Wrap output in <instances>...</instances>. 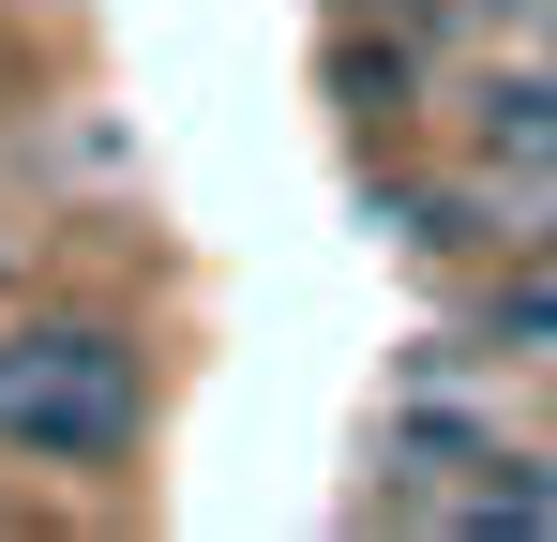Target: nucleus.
<instances>
[{"mask_svg":"<svg viewBox=\"0 0 557 542\" xmlns=\"http://www.w3.org/2000/svg\"><path fill=\"white\" fill-rule=\"evenodd\" d=\"M437 528H557V467L497 452V482H453V497H437Z\"/></svg>","mask_w":557,"mask_h":542,"instance_id":"nucleus-3","label":"nucleus"},{"mask_svg":"<svg viewBox=\"0 0 557 542\" xmlns=\"http://www.w3.org/2000/svg\"><path fill=\"white\" fill-rule=\"evenodd\" d=\"M0 271H15V257H0Z\"/></svg>","mask_w":557,"mask_h":542,"instance_id":"nucleus-6","label":"nucleus"},{"mask_svg":"<svg viewBox=\"0 0 557 542\" xmlns=\"http://www.w3.org/2000/svg\"><path fill=\"white\" fill-rule=\"evenodd\" d=\"M0 452L30 467H136L151 452V347L121 317H15L0 332Z\"/></svg>","mask_w":557,"mask_h":542,"instance_id":"nucleus-1","label":"nucleus"},{"mask_svg":"<svg viewBox=\"0 0 557 542\" xmlns=\"http://www.w3.org/2000/svg\"><path fill=\"white\" fill-rule=\"evenodd\" d=\"M347 15H407V30H453L467 0H347Z\"/></svg>","mask_w":557,"mask_h":542,"instance_id":"nucleus-5","label":"nucleus"},{"mask_svg":"<svg viewBox=\"0 0 557 542\" xmlns=\"http://www.w3.org/2000/svg\"><path fill=\"white\" fill-rule=\"evenodd\" d=\"M467 121H482V151H497V167H557V61L482 76V90H467Z\"/></svg>","mask_w":557,"mask_h":542,"instance_id":"nucleus-2","label":"nucleus"},{"mask_svg":"<svg viewBox=\"0 0 557 542\" xmlns=\"http://www.w3.org/2000/svg\"><path fill=\"white\" fill-rule=\"evenodd\" d=\"M497 332H512V347H557V271H528V286L497 301Z\"/></svg>","mask_w":557,"mask_h":542,"instance_id":"nucleus-4","label":"nucleus"}]
</instances>
